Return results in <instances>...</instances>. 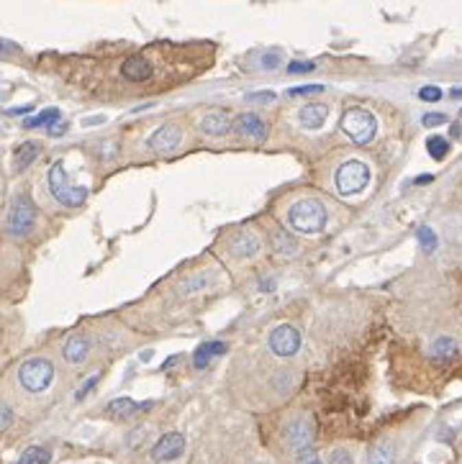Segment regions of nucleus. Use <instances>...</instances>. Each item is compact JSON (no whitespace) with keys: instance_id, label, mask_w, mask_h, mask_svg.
I'll use <instances>...</instances> for the list:
<instances>
[{"instance_id":"obj_21","label":"nucleus","mask_w":462,"mask_h":464,"mask_svg":"<svg viewBox=\"0 0 462 464\" xmlns=\"http://www.w3.org/2000/svg\"><path fill=\"white\" fill-rule=\"evenodd\" d=\"M47 462H49V452L44 446H29L16 464H47Z\"/></svg>"},{"instance_id":"obj_33","label":"nucleus","mask_w":462,"mask_h":464,"mask_svg":"<svg viewBox=\"0 0 462 464\" xmlns=\"http://www.w3.org/2000/svg\"><path fill=\"white\" fill-rule=\"evenodd\" d=\"M246 100H252V103H270V100H275V93H273V90H265V93H249Z\"/></svg>"},{"instance_id":"obj_5","label":"nucleus","mask_w":462,"mask_h":464,"mask_svg":"<svg viewBox=\"0 0 462 464\" xmlns=\"http://www.w3.org/2000/svg\"><path fill=\"white\" fill-rule=\"evenodd\" d=\"M336 190L342 195H357L362 193L367 183H370V167L360 162V159H349L336 170Z\"/></svg>"},{"instance_id":"obj_4","label":"nucleus","mask_w":462,"mask_h":464,"mask_svg":"<svg viewBox=\"0 0 462 464\" xmlns=\"http://www.w3.org/2000/svg\"><path fill=\"white\" fill-rule=\"evenodd\" d=\"M51 380H54V364L49 359L36 357L19 367V382L29 393H44L51 385Z\"/></svg>"},{"instance_id":"obj_16","label":"nucleus","mask_w":462,"mask_h":464,"mask_svg":"<svg viewBox=\"0 0 462 464\" xmlns=\"http://www.w3.org/2000/svg\"><path fill=\"white\" fill-rule=\"evenodd\" d=\"M147 408H152V403H134L131 397H116V400L108 403L106 413L118 421V418H128V416H134V413H139V410H147Z\"/></svg>"},{"instance_id":"obj_30","label":"nucleus","mask_w":462,"mask_h":464,"mask_svg":"<svg viewBox=\"0 0 462 464\" xmlns=\"http://www.w3.org/2000/svg\"><path fill=\"white\" fill-rule=\"evenodd\" d=\"M298 464H321V456L316 454L314 449L308 446L303 452H298Z\"/></svg>"},{"instance_id":"obj_8","label":"nucleus","mask_w":462,"mask_h":464,"mask_svg":"<svg viewBox=\"0 0 462 464\" xmlns=\"http://www.w3.org/2000/svg\"><path fill=\"white\" fill-rule=\"evenodd\" d=\"M311 441H314V421L308 416H298L295 421H290V426L286 428V444L295 454L308 449Z\"/></svg>"},{"instance_id":"obj_36","label":"nucleus","mask_w":462,"mask_h":464,"mask_svg":"<svg viewBox=\"0 0 462 464\" xmlns=\"http://www.w3.org/2000/svg\"><path fill=\"white\" fill-rule=\"evenodd\" d=\"M34 111V106H23V108H10L8 116H26V113H31Z\"/></svg>"},{"instance_id":"obj_34","label":"nucleus","mask_w":462,"mask_h":464,"mask_svg":"<svg viewBox=\"0 0 462 464\" xmlns=\"http://www.w3.org/2000/svg\"><path fill=\"white\" fill-rule=\"evenodd\" d=\"M98 380H100V375H93V378L88 380V382H85V385H80V390L78 393H75V397H78V400H82V397L88 395L90 390H93V387L98 385Z\"/></svg>"},{"instance_id":"obj_23","label":"nucleus","mask_w":462,"mask_h":464,"mask_svg":"<svg viewBox=\"0 0 462 464\" xmlns=\"http://www.w3.org/2000/svg\"><path fill=\"white\" fill-rule=\"evenodd\" d=\"M370 464H395L393 452L388 444H375L370 449Z\"/></svg>"},{"instance_id":"obj_42","label":"nucleus","mask_w":462,"mask_h":464,"mask_svg":"<svg viewBox=\"0 0 462 464\" xmlns=\"http://www.w3.org/2000/svg\"><path fill=\"white\" fill-rule=\"evenodd\" d=\"M152 359V351H141V362H149Z\"/></svg>"},{"instance_id":"obj_27","label":"nucleus","mask_w":462,"mask_h":464,"mask_svg":"<svg viewBox=\"0 0 462 464\" xmlns=\"http://www.w3.org/2000/svg\"><path fill=\"white\" fill-rule=\"evenodd\" d=\"M419 97H421L424 103H437V100L442 97V90H439L437 85H426V87L419 90Z\"/></svg>"},{"instance_id":"obj_35","label":"nucleus","mask_w":462,"mask_h":464,"mask_svg":"<svg viewBox=\"0 0 462 464\" xmlns=\"http://www.w3.org/2000/svg\"><path fill=\"white\" fill-rule=\"evenodd\" d=\"M277 65H280V57H277L275 51H273V54H265V57H262V67H265V69H275Z\"/></svg>"},{"instance_id":"obj_18","label":"nucleus","mask_w":462,"mask_h":464,"mask_svg":"<svg viewBox=\"0 0 462 464\" xmlns=\"http://www.w3.org/2000/svg\"><path fill=\"white\" fill-rule=\"evenodd\" d=\"M429 354H432L437 362H450L460 354V347H457V341L452 336H437L434 338L432 349H429Z\"/></svg>"},{"instance_id":"obj_32","label":"nucleus","mask_w":462,"mask_h":464,"mask_svg":"<svg viewBox=\"0 0 462 464\" xmlns=\"http://www.w3.org/2000/svg\"><path fill=\"white\" fill-rule=\"evenodd\" d=\"M421 124L426 128L432 126H442V124H447V116H442V113H426V116L421 118Z\"/></svg>"},{"instance_id":"obj_25","label":"nucleus","mask_w":462,"mask_h":464,"mask_svg":"<svg viewBox=\"0 0 462 464\" xmlns=\"http://www.w3.org/2000/svg\"><path fill=\"white\" fill-rule=\"evenodd\" d=\"M426 149H429V154L434 159H444L447 152H450V141L442 139V136H429V141H426Z\"/></svg>"},{"instance_id":"obj_37","label":"nucleus","mask_w":462,"mask_h":464,"mask_svg":"<svg viewBox=\"0 0 462 464\" xmlns=\"http://www.w3.org/2000/svg\"><path fill=\"white\" fill-rule=\"evenodd\" d=\"M10 426V408L8 406H3V431Z\"/></svg>"},{"instance_id":"obj_3","label":"nucleus","mask_w":462,"mask_h":464,"mask_svg":"<svg viewBox=\"0 0 462 464\" xmlns=\"http://www.w3.org/2000/svg\"><path fill=\"white\" fill-rule=\"evenodd\" d=\"M342 131H345L354 144H370L378 134V121L370 111L365 108H347L345 116H342Z\"/></svg>"},{"instance_id":"obj_9","label":"nucleus","mask_w":462,"mask_h":464,"mask_svg":"<svg viewBox=\"0 0 462 464\" xmlns=\"http://www.w3.org/2000/svg\"><path fill=\"white\" fill-rule=\"evenodd\" d=\"M183 452H185V436L172 431V434H165L157 444H154L152 459H154V462H172V459H177Z\"/></svg>"},{"instance_id":"obj_2","label":"nucleus","mask_w":462,"mask_h":464,"mask_svg":"<svg viewBox=\"0 0 462 464\" xmlns=\"http://www.w3.org/2000/svg\"><path fill=\"white\" fill-rule=\"evenodd\" d=\"M49 190L62 205L67 208H80V205L88 200V187H80L72 185L65 170V162H54L49 170Z\"/></svg>"},{"instance_id":"obj_39","label":"nucleus","mask_w":462,"mask_h":464,"mask_svg":"<svg viewBox=\"0 0 462 464\" xmlns=\"http://www.w3.org/2000/svg\"><path fill=\"white\" fill-rule=\"evenodd\" d=\"M65 128H67V126H51V136H59V134H65Z\"/></svg>"},{"instance_id":"obj_40","label":"nucleus","mask_w":462,"mask_h":464,"mask_svg":"<svg viewBox=\"0 0 462 464\" xmlns=\"http://www.w3.org/2000/svg\"><path fill=\"white\" fill-rule=\"evenodd\" d=\"M175 364H177V357H172L170 362H165V364H162V369H170V367H175Z\"/></svg>"},{"instance_id":"obj_7","label":"nucleus","mask_w":462,"mask_h":464,"mask_svg":"<svg viewBox=\"0 0 462 464\" xmlns=\"http://www.w3.org/2000/svg\"><path fill=\"white\" fill-rule=\"evenodd\" d=\"M270 349L275 351L277 357H293L295 351L301 349V334H298V329L290 326V323H283V326L273 329V334H270Z\"/></svg>"},{"instance_id":"obj_38","label":"nucleus","mask_w":462,"mask_h":464,"mask_svg":"<svg viewBox=\"0 0 462 464\" xmlns=\"http://www.w3.org/2000/svg\"><path fill=\"white\" fill-rule=\"evenodd\" d=\"M93 124H103V116H95V118H82V126H93Z\"/></svg>"},{"instance_id":"obj_12","label":"nucleus","mask_w":462,"mask_h":464,"mask_svg":"<svg viewBox=\"0 0 462 464\" xmlns=\"http://www.w3.org/2000/svg\"><path fill=\"white\" fill-rule=\"evenodd\" d=\"M152 72H154V67L144 54H134L121 65V78L128 80V82H147L152 78Z\"/></svg>"},{"instance_id":"obj_28","label":"nucleus","mask_w":462,"mask_h":464,"mask_svg":"<svg viewBox=\"0 0 462 464\" xmlns=\"http://www.w3.org/2000/svg\"><path fill=\"white\" fill-rule=\"evenodd\" d=\"M326 464H354V456L347 452V449H334L329 454V462Z\"/></svg>"},{"instance_id":"obj_6","label":"nucleus","mask_w":462,"mask_h":464,"mask_svg":"<svg viewBox=\"0 0 462 464\" xmlns=\"http://www.w3.org/2000/svg\"><path fill=\"white\" fill-rule=\"evenodd\" d=\"M34 223H36V208L31 203V198L19 195L8 213V233L13 239H23V236L31 233Z\"/></svg>"},{"instance_id":"obj_22","label":"nucleus","mask_w":462,"mask_h":464,"mask_svg":"<svg viewBox=\"0 0 462 464\" xmlns=\"http://www.w3.org/2000/svg\"><path fill=\"white\" fill-rule=\"evenodd\" d=\"M273 244H275V252L277 254H283V257H293V252H295V239H290V233L275 231V239H273Z\"/></svg>"},{"instance_id":"obj_41","label":"nucleus","mask_w":462,"mask_h":464,"mask_svg":"<svg viewBox=\"0 0 462 464\" xmlns=\"http://www.w3.org/2000/svg\"><path fill=\"white\" fill-rule=\"evenodd\" d=\"M452 97H457V100H460V97H462V87H454V90H452Z\"/></svg>"},{"instance_id":"obj_24","label":"nucleus","mask_w":462,"mask_h":464,"mask_svg":"<svg viewBox=\"0 0 462 464\" xmlns=\"http://www.w3.org/2000/svg\"><path fill=\"white\" fill-rule=\"evenodd\" d=\"M59 121V111L57 108H47V111H41L36 118H29L26 121V126L34 128V126H51V124H57Z\"/></svg>"},{"instance_id":"obj_19","label":"nucleus","mask_w":462,"mask_h":464,"mask_svg":"<svg viewBox=\"0 0 462 464\" xmlns=\"http://www.w3.org/2000/svg\"><path fill=\"white\" fill-rule=\"evenodd\" d=\"M227 351V344L224 341H206V344H200V347L196 349V354H193V364H196L198 369L208 367V362L213 357H218V354H224Z\"/></svg>"},{"instance_id":"obj_10","label":"nucleus","mask_w":462,"mask_h":464,"mask_svg":"<svg viewBox=\"0 0 462 464\" xmlns=\"http://www.w3.org/2000/svg\"><path fill=\"white\" fill-rule=\"evenodd\" d=\"M231 131H236L242 139H249V141H265L267 139L265 121L257 116V113H242V116H236Z\"/></svg>"},{"instance_id":"obj_17","label":"nucleus","mask_w":462,"mask_h":464,"mask_svg":"<svg viewBox=\"0 0 462 464\" xmlns=\"http://www.w3.org/2000/svg\"><path fill=\"white\" fill-rule=\"evenodd\" d=\"M88 351H90V338L82 336V334L69 336L67 344H65V359H67L69 364H80V362H85Z\"/></svg>"},{"instance_id":"obj_14","label":"nucleus","mask_w":462,"mask_h":464,"mask_svg":"<svg viewBox=\"0 0 462 464\" xmlns=\"http://www.w3.org/2000/svg\"><path fill=\"white\" fill-rule=\"evenodd\" d=\"M229 128H234V124H231L227 111H213L200 121V131L206 136H224L229 134Z\"/></svg>"},{"instance_id":"obj_20","label":"nucleus","mask_w":462,"mask_h":464,"mask_svg":"<svg viewBox=\"0 0 462 464\" xmlns=\"http://www.w3.org/2000/svg\"><path fill=\"white\" fill-rule=\"evenodd\" d=\"M39 149H41V144L39 141H23V144L16 149V156H13V167L16 170H26V167L39 156Z\"/></svg>"},{"instance_id":"obj_26","label":"nucleus","mask_w":462,"mask_h":464,"mask_svg":"<svg viewBox=\"0 0 462 464\" xmlns=\"http://www.w3.org/2000/svg\"><path fill=\"white\" fill-rule=\"evenodd\" d=\"M416 239H419L424 252H434V249H437V233H434L429 226H421V229L416 231Z\"/></svg>"},{"instance_id":"obj_1","label":"nucleus","mask_w":462,"mask_h":464,"mask_svg":"<svg viewBox=\"0 0 462 464\" xmlns=\"http://www.w3.org/2000/svg\"><path fill=\"white\" fill-rule=\"evenodd\" d=\"M326 221H329V213L326 205L316 198H303V200H295L288 208V226L295 233H321L324 231Z\"/></svg>"},{"instance_id":"obj_29","label":"nucleus","mask_w":462,"mask_h":464,"mask_svg":"<svg viewBox=\"0 0 462 464\" xmlns=\"http://www.w3.org/2000/svg\"><path fill=\"white\" fill-rule=\"evenodd\" d=\"M324 85H301V87H290L288 90V95L295 97V95H314V93H321Z\"/></svg>"},{"instance_id":"obj_13","label":"nucleus","mask_w":462,"mask_h":464,"mask_svg":"<svg viewBox=\"0 0 462 464\" xmlns=\"http://www.w3.org/2000/svg\"><path fill=\"white\" fill-rule=\"evenodd\" d=\"M301 126L308 128V131H319V128L326 124V118H329V108L324 103H308V106L301 108Z\"/></svg>"},{"instance_id":"obj_15","label":"nucleus","mask_w":462,"mask_h":464,"mask_svg":"<svg viewBox=\"0 0 462 464\" xmlns=\"http://www.w3.org/2000/svg\"><path fill=\"white\" fill-rule=\"evenodd\" d=\"M229 246H231V252H234L236 257L246 259V257H255V254L259 252V239H257L252 231H239L231 236Z\"/></svg>"},{"instance_id":"obj_31","label":"nucleus","mask_w":462,"mask_h":464,"mask_svg":"<svg viewBox=\"0 0 462 464\" xmlns=\"http://www.w3.org/2000/svg\"><path fill=\"white\" fill-rule=\"evenodd\" d=\"M314 62H290L288 65V72H293V75H303V72H314Z\"/></svg>"},{"instance_id":"obj_11","label":"nucleus","mask_w":462,"mask_h":464,"mask_svg":"<svg viewBox=\"0 0 462 464\" xmlns=\"http://www.w3.org/2000/svg\"><path fill=\"white\" fill-rule=\"evenodd\" d=\"M180 139H183V131L175 124H165V126H159L154 134L149 136V146L159 154H168V152H175Z\"/></svg>"}]
</instances>
